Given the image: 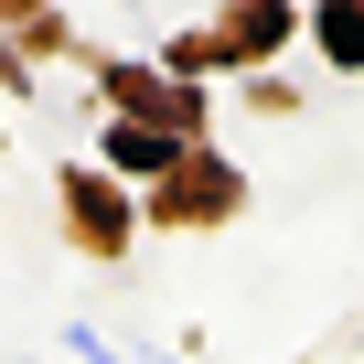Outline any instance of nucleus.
Wrapping results in <instances>:
<instances>
[{"label": "nucleus", "mask_w": 364, "mask_h": 364, "mask_svg": "<svg viewBox=\"0 0 364 364\" xmlns=\"http://www.w3.org/2000/svg\"><path fill=\"white\" fill-rule=\"evenodd\" d=\"M107 150H118V161H129V171H161V161H171V139H150V129H118V139H107Z\"/></svg>", "instance_id": "f257e3e1"}, {"label": "nucleus", "mask_w": 364, "mask_h": 364, "mask_svg": "<svg viewBox=\"0 0 364 364\" xmlns=\"http://www.w3.org/2000/svg\"><path fill=\"white\" fill-rule=\"evenodd\" d=\"M65 353H75V364H129L118 343H97V321H75V332H65Z\"/></svg>", "instance_id": "f03ea898"}, {"label": "nucleus", "mask_w": 364, "mask_h": 364, "mask_svg": "<svg viewBox=\"0 0 364 364\" xmlns=\"http://www.w3.org/2000/svg\"><path fill=\"white\" fill-rule=\"evenodd\" d=\"M321 33H332V54H364V22H353V11H332Z\"/></svg>", "instance_id": "7ed1b4c3"}]
</instances>
